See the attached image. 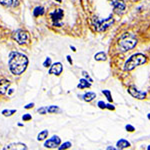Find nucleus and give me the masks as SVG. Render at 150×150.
I'll return each mask as SVG.
<instances>
[{
    "mask_svg": "<svg viewBox=\"0 0 150 150\" xmlns=\"http://www.w3.org/2000/svg\"><path fill=\"white\" fill-rule=\"evenodd\" d=\"M48 136V130H43L42 132H40L37 136V139L41 141V140H44L45 138H47Z\"/></svg>",
    "mask_w": 150,
    "mask_h": 150,
    "instance_id": "obj_19",
    "label": "nucleus"
},
{
    "mask_svg": "<svg viewBox=\"0 0 150 150\" xmlns=\"http://www.w3.org/2000/svg\"><path fill=\"white\" fill-rule=\"evenodd\" d=\"M91 84L88 83V81L86 80V79H81L80 81H79V84L77 85V87L80 89H84V88H88V87H90Z\"/></svg>",
    "mask_w": 150,
    "mask_h": 150,
    "instance_id": "obj_17",
    "label": "nucleus"
},
{
    "mask_svg": "<svg viewBox=\"0 0 150 150\" xmlns=\"http://www.w3.org/2000/svg\"><path fill=\"white\" fill-rule=\"evenodd\" d=\"M63 71V66L60 62H56V63L52 64L51 67H50L48 73L49 74H53V75H60Z\"/></svg>",
    "mask_w": 150,
    "mask_h": 150,
    "instance_id": "obj_10",
    "label": "nucleus"
},
{
    "mask_svg": "<svg viewBox=\"0 0 150 150\" xmlns=\"http://www.w3.org/2000/svg\"><path fill=\"white\" fill-rule=\"evenodd\" d=\"M130 146V143L127 141V140H124V139H121L117 142V147L118 148H127V147Z\"/></svg>",
    "mask_w": 150,
    "mask_h": 150,
    "instance_id": "obj_15",
    "label": "nucleus"
},
{
    "mask_svg": "<svg viewBox=\"0 0 150 150\" xmlns=\"http://www.w3.org/2000/svg\"><path fill=\"white\" fill-rule=\"evenodd\" d=\"M63 17V11L62 9H56L54 12L51 13V19L53 21V24L54 26H61V23H60V20Z\"/></svg>",
    "mask_w": 150,
    "mask_h": 150,
    "instance_id": "obj_6",
    "label": "nucleus"
},
{
    "mask_svg": "<svg viewBox=\"0 0 150 150\" xmlns=\"http://www.w3.org/2000/svg\"><path fill=\"white\" fill-rule=\"evenodd\" d=\"M70 146H71V143H70V142H66V143L62 144V146H60V147H59V149H60V150H62V149H67V148H69Z\"/></svg>",
    "mask_w": 150,
    "mask_h": 150,
    "instance_id": "obj_23",
    "label": "nucleus"
},
{
    "mask_svg": "<svg viewBox=\"0 0 150 150\" xmlns=\"http://www.w3.org/2000/svg\"><path fill=\"white\" fill-rule=\"evenodd\" d=\"M106 108H108V109H114V107H113L112 105H106Z\"/></svg>",
    "mask_w": 150,
    "mask_h": 150,
    "instance_id": "obj_31",
    "label": "nucleus"
},
{
    "mask_svg": "<svg viewBox=\"0 0 150 150\" xmlns=\"http://www.w3.org/2000/svg\"><path fill=\"white\" fill-rule=\"evenodd\" d=\"M60 143H61L60 138L58 136H56V135H54L52 138H50V139H48L47 141H45L44 146L46 147V148H56L58 145H60Z\"/></svg>",
    "mask_w": 150,
    "mask_h": 150,
    "instance_id": "obj_8",
    "label": "nucleus"
},
{
    "mask_svg": "<svg viewBox=\"0 0 150 150\" xmlns=\"http://www.w3.org/2000/svg\"><path fill=\"white\" fill-rule=\"evenodd\" d=\"M102 93L106 96V97H107L108 101H112V97H111V93H110L109 90H103Z\"/></svg>",
    "mask_w": 150,
    "mask_h": 150,
    "instance_id": "obj_22",
    "label": "nucleus"
},
{
    "mask_svg": "<svg viewBox=\"0 0 150 150\" xmlns=\"http://www.w3.org/2000/svg\"><path fill=\"white\" fill-rule=\"evenodd\" d=\"M13 39L20 45L27 44L29 42V35L26 31L19 29V30L15 31V32L13 33Z\"/></svg>",
    "mask_w": 150,
    "mask_h": 150,
    "instance_id": "obj_5",
    "label": "nucleus"
},
{
    "mask_svg": "<svg viewBox=\"0 0 150 150\" xmlns=\"http://www.w3.org/2000/svg\"><path fill=\"white\" fill-rule=\"evenodd\" d=\"M148 118H149V119H150V114H148Z\"/></svg>",
    "mask_w": 150,
    "mask_h": 150,
    "instance_id": "obj_33",
    "label": "nucleus"
},
{
    "mask_svg": "<svg viewBox=\"0 0 150 150\" xmlns=\"http://www.w3.org/2000/svg\"><path fill=\"white\" fill-rule=\"evenodd\" d=\"M4 149H9V150H26L27 149V146L23 143H12V144H9L7 145Z\"/></svg>",
    "mask_w": 150,
    "mask_h": 150,
    "instance_id": "obj_11",
    "label": "nucleus"
},
{
    "mask_svg": "<svg viewBox=\"0 0 150 150\" xmlns=\"http://www.w3.org/2000/svg\"><path fill=\"white\" fill-rule=\"evenodd\" d=\"M46 110L48 111V113H56L59 109H58L57 106L52 105V106H49L48 108H46Z\"/></svg>",
    "mask_w": 150,
    "mask_h": 150,
    "instance_id": "obj_20",
    "label": "nucleus"
},
{
    "mask_svg": "<svg viewBox=\"0 0 150 150\" xmlns=\"http://www.w3.org/2000/svg\"><path fill=\"white\" fill-rule=\"evenodd\" d=\"M0 4L6 7H16L19 4V0H0Z\"/></svg>",
    "mask_w": 150,
    "mask_h": 150,
    "instance_id": "obj_13",
    "label": "nucleus"
},
{
    "mask_svg": "<svg viewBox=\"0 0 150 150\" xmlns=\"http://www.w3.org/2000/svg\"><path fill=\"white\" fill-rule=\"evenodd\" d=\"M126 129H127V131H130V132L134 131V127L131 126V125H127V126H126Z\"/></svg>",
    "mask_w": 150,
    "mask_h": 150,
    "instance_id": "obj_28",
    "label": "nucleus"
},
{
    "mask_svg": "<svg viewBox=\"0 0 150 150\" xmlns=\"http://www.w3.org/2000/svg\"><path fill=\"white\" fill-rule=\"evenodd\" d=\"M55 1H57V2H61L62 0H55Z\"/></svg>",
    "mask_w": 150,
    "mask_h": 150,
    "instance_id": "obj_32",
    "label": "nucleus"
},
{
    "mask_svg": "<svg viewBox=\"0 0 150 150\" xmlns=\"http://www.w3.org/2000/svg\"><path fill=\"white\" fill-rule=\"evenodd\" d=\"M9 85H10V81L9 80H6V79H2V80H0V95L5 94Z\"/></svg>",
    "mask_w": 150,
    "mask_h": 150,
    "instance_id": "obj_12",
    "label": "nucleus"
},
{
    "mask_svg": "<svg viewBox=\"0 0 150 150\" xmlns=\"http://www.w3.org/2000/svg\"><path fill=\"white\" fill-rule=\"evenodd\" d=\"M113 22H114V20H113L112 15H110L109 17L106 19H103V20H100L97 17L93 18V25L95 27L96 31H98V32H102V31L106 30L107 28H109L113 24Z\"/></svg>",
    "mask_w": 150,
    "mask_h": 150,
    "instance_id": "obj_4",
    "label": "nucleus"
},
{
    "mask_svg": "<svg viewBox=\"0 0 150 150\" xmlns=\"http://www.w3.org/2000/svg\"><path fill=\"white\" fill-rule=\"evenodd\" d=\"M83 75H84V76H85V77H86V78H87V79H89V81H90V82H92V80H91V78H90V77H89V75H88V74H87V73H86V72H83Z\"/></svg>",
    "mask_w": 150,
    "mask_h": 150,
    "instance_id": "obj_30",
    "label": "nucleus"
},
{
    "mask_svg": "<svg viewBox=\"0 0 150 150\" xmlns=\"http://www.w3.org/2000/svg\"><path fill=\"white\" fill-rule=\"evenodd\" d=\"M95 60H97V61H105L106 60V54L104 52H98L97 54H95Z\"/></svg>",
    "mask_w": 150,
    "mask_h": 150,
    "instance_id": "obj_18",
    "label": "nucleus"
},
{
    "mask_svg": "<svg viewBox=\"0 0 150 150\" xmlns=\"http://www.w3.org/2000/svg\"><path fill=\"white\" fill-rule=\"evenodd\" d=\"M128 92L131 94L134 98H137V99H144L146 97V93L142 92V91H139L135 86H130L129 88H128Z\"/></svg>",
    "mask_w": 150,
    "mask_h": 150,
    "instance_id": "obj_9",
    "label": "nucleus"
},
{
    "mask_svg": "<svg viewBox=\"0 0 150 150\" xmlns=\"http://www.w3.org/2000/svg\"><path fill=\"white\" fill-rule=\"evenodd\" d=\"M96 97V94L94 92H88V93H85L83 95V99L87 102H89V101H92L94 98Z\"/></svg>",
    "mask_w": 150,
    "mask_h": 150,
    "instance_id": "obj_16",
    "label": "nucleus"
},
{
    "mask_svg": "<svg viewBox=\"0 0 150 150\" xmlns=\"http://www.w3.org/2000/svg\"><path fill=\"white\" fill-rule=\"evenodd\" d=\"M44 14V8L42 6H37L36 8L33 10V15L35 17H38V16H41Z\"/></svg>",
    "mask_w": 150,
    "mask_h": 150,
    "instance_id": "obj_14",
    "label": "nucleus"
},
{
    "mask_svg": "<svg viewBox=\"0 0 150 150\" xmlns=\"http://www.w3.org/2000/svg\"><path fill=\"white\" fill-rule=\"evenodd\" d=\"M9 69L14 75L22 74L27 68L28 58L22 53L11 52L9 56Z\"/></svg>",
    "mask_w": 150,
    "mask_h": 150,
    "instance_id": "obj_1",
    "label": "nucleus"
},
{
    "mask_svg": "<svg viewBox=\"0 0 150 150\" xmlns=\"http://www.w3.org/2000/svg\"><path fill=\"white\" fill-rule=\"evenodd\" d=\"M50 64H51V59H50L49 57H47L46 60H45V62L43 63V66H44V67H48Z\"/></svg>",
    "mask_w": 150,
    "mask_h": 150,
    "instance_id": "obj_24",
    "label": "nucleus"
},
{
    "mask_svg": "<svg viewBox=\"0 0 150 150\" xmlns=\"http://www.w3.org/2000/svg\"><path fill=\"white\" fill-rule=\"evenodd\" d=\"M109 1H110V4L113 6V8H114L115 12H117V13H121V12L124 11L125 8H126L123 0H109Z\"/></svg>",
    "mask_w": 150,
    "mask_h": 150,
    "instance_id": "obj_7",
    "label": "nucleus"
},
{
    "mask_svg": "<svg viewBox=\"0 0 150 150\" xmlns=\"http://www.w3.org/2000/svg\"><path fill=\"white\" fill-rule=\"evenodd\" d=\"M148 149H149V150H150V146H148Z\"/></svg>",
    "mask_w": 150,
    "mask_h": 150,
    "instance_id": "obj_34",
    "label": "nucleus"
},
{
    "mask_svg": "<svg viewBox=\"0 0 150 150\" xmlns=\"http://www.w3.org/2000/svg\"><path fill=\"white\" fill-rule=\"evenodd\" d=\"M31 115L30 114H25L22 116V119L24 120V121H29V120H31Z\"/></svg>",
    "mask_w": 150,
    "mask_h": 150,
    "instance_id": "obj_25",
    "label": "nucleus"
},
{
    "mask_svg": "<svg viewBox=\"0 0 150 150\" xmlns=\"http://www.w3.org/2000/svg\"><path fill=\"white\" fill-rule=\"evenodd\" d=\"M137 44L136 36L132 33H124L118 40V45L122 49V51H128L133 49Z\"/></svg>",
    "mask_w": 150,
    "mask_h": 150,
    "instance_id": "obj_2",
    "label": "nucleus"
},
{
    "mask_svg": "<svg viewBox=\"0 0 150 150\" xmlns=\"http://www.w3.org/2000/svg\"><path fill=\"white\" fill-rule=\"evenodd\" d=\"M37 111L40 113V114H45V113H46V111H47V110H46V108H44V107H43V108H39V109H38Z\"/></svg>",
    "mask_w": 150,
    "mask_h": 150,
    "instance_id": "obj_27",
    "label": "nucleus"
},
{
    "mask_svg": "<svg viewBox=\"0 0 150 150\" xmlns=\"http://www.w3.org/2000/svg\"><path fill=\"white\" fill-rule=\"evenodd\" d=\"M146 62V57L145 55L141 54V53H137V54L132 55L131 57L126 61V63L124 65V69L127 70V71H130V70H133L135 67L139 66V65H142Z\"/></svg>",
    "mask_w": 150,
    "mask_h": 150,
    "instance_id": "obj_3",
    "label": "nucleus"
},
{
    "mask_svg": "<svg viewBox=\"0 0 150 150\" xmlns=\"http://www.w3.org/2000/svg\"><path fill=\"white\" fill-rule=\"evenodd\" d=\"M16 112V110H3L2 111V114L4 116H11L12 114H14V113Z\"/></svg>",
    "mask_w": 150,
    "mask_h": 150,
    "instance_id": "obj_21",
    "label": "nucleus"
},
{
    "mask_svg": "<svg viewBox=\"0 0 150 150\" xmlns=\"http://www.w3.org/2000/svg\"><path fill=\"white\" fill-rule=\"evenodd\" d=\"M98 106L100 108H102V109H104V108H106V104L103 102V101H99L98 102Z\"/></svg>",
    "mask_w": 150,
    "mask_h": 150,
    "instance_id": "obj_26",
    "label": "nucleus"
},
{
    "mask_svg": "<svg viewBox=\"0 0 150 150\" xmlns=\"http://www.w3.org/2000/svg\"><path fill=\"white\" fill-rule=\"evenodd\" d=\"M33 106H34V103H30V104H27V105L25 106V109H30V108H32Z\"/></svg>",
    "mask_w": 150,
    "mask_h": 150,
    "instance_id": "obj_29",
    "label": "nucleus"
}]
</instances>
